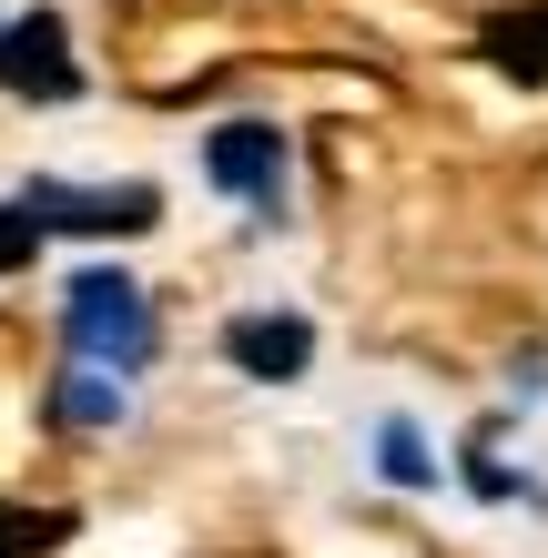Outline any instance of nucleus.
Instances as JSON below:
<instances>
[{
    "mask_svg": "<svg viewBox=\"0 0 548 558\" xmlns=\"http://www.w3.org/2000/svg\"><path fill=\"white\" fill-rule=\"evenodd\" d=\"M477 51H488L508 82H548V0H538V11H508V21H488V41H477Z\"/></svg>",
    "mask_w": 548,
    "mask_h": 558,
    "instance_id": "obj_6",
    "label": "nucleus"
},
{
    "mask_svg": "<svg viewBox=\"0 0 548 558\" xmlns=\"http://www.w3.org/2000/svg\"><path fill=\"white\" fill-rule=\"evenodd\" d=\"M386 477H397V487H427V457H416V426H386Z\"/></svg>",
    "mask_w": 548,
    "mask_h": 558,
    "instance_id": "obj_10",
    "label": "nucleus"
},
{
    "mask_svg": "<svg viewBox=\"0 0 548 558\" xmlns=\"http://www.w3.org/2000/svg\"><path fill=\"white\" fill-rule=\"evenodd\" d=\"M41 223H72V234H143L153 223V193L143 183H122V193H61V183H31L21 193Z\"/></svg>",
    "mask_w": 548,
    "mask_h": 558,
    "instance_id": "obj_4",
    "label": "nucleus"
},
{
    "mask_svg": "<svg viewBox=\"0 0 548 558\" xmlns=\"http://www.w3.org/2000/svg\"><path fill=\"white\" fill-rule=\"evenodd\" d=\"M223 355H234L244 376H305V355H315V325L305 315H234L223 325Z\"/></svg>",
    "mask_w": 548,
    "mask_h": 558,
    "instance_id": "obj_5",
    "label": "nucleus"
},
{
    "mask_svg": "<svg viewBox=\"0 0 548 558\" xmlns=\"http://www.w3.org/2000/svg\"><path fill=\"white\" fill-rule=\"evenodd\" d=\"M61 325H72L82 355H112V366H143L153 355V305H143L133 275H82L61 294Z\"/></svg>",
    "mask_w": 548,
    "mask_h": 558,
    "instance_id": "obj_1",
    "label": "nucleus"
},
{
    "mask_svg": "<svg viewBox=\"0 0 548 558\" xmlns=\"http://www.w3.org/2000/svg\"><path fill=\"white\" fill-rule=\"evenodd\" d=\"M72 538V508H0V558H51Z\"/></svg>",
    "mask_w": 548,
    "mask_h": 558,
    "instance_id": "obj_7",
    "label": "nucleus"
},
{
    "mask_svg": "<svg viewBox=\"0 0 548 558\" xmlns=\"http://www.w3.org/2000/svg\"><path fill=\"white\" fill-rule=\"evenodd\" d=\"M0 92H31V102H72V92H82L61 11H31V21L0 31Z\"/></svg>",
    "mask_w": 548,
    "mask_h": 558,
    "instance_id": "obj_2",
    "label": "nucleus"
},
{
    "mask_svg": "<svg viewBox=\"0 0 548 558\" xmlns=\"http://www.w3.org/2000/svg\"><path fill=\"white\" fill-rule=\"evenodd\" d=\"M61 416H72V426H112V416H122V386L72 376V386H61Z\"/></svg>",
    "mask_w": 548,
    "mask_h": 558,
    "instance_id": "obj_8",
    "label": "nucleus"
},
{
    "mask_svg": "<svg viewBox=\"0 0 548 558\" xmlns=\"http://www.w3.org/2000/svg\"><path fill=\"white\" fill-rule=\"evenodd\" d=\"M31 254H41V214H31V204H0V275L31 265Z\"/></svg>",
    "mask_w": 548,
    "mask_h": 558,
    "instance_id": "obj_9",
    "label": "nucleus"
},
{
    "mask_svg": "<svg viewBox=\"0 0 548 558\" xmlns=\"http://www.w3.org/2000/svg\"><path fill=\"white\" fill-rule=\"evenodd\" d=\"M204 173H214L223 193L275 204V193H284V133H275V122H223V133L204 143Z\"/></svg>",
    "mask_w": 548,
    "mask_h": 558,
    "instance_id": "obj_3",
    "label": "nucleus"
}]
</instances>
